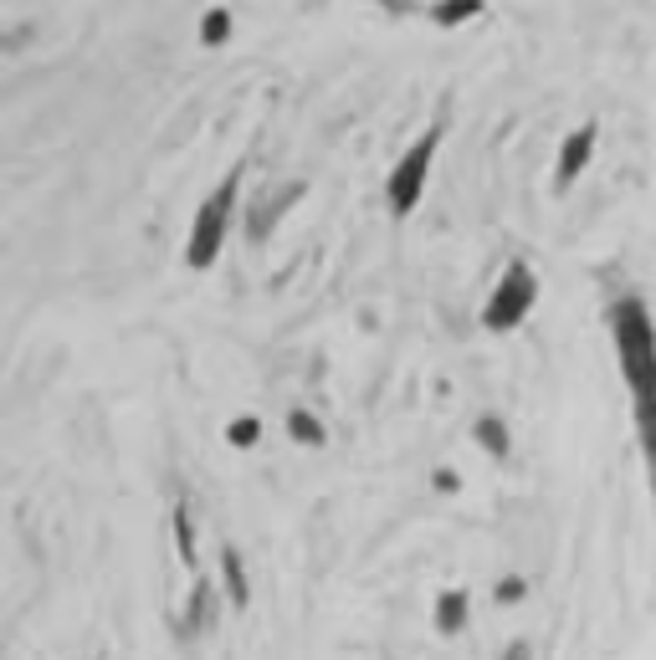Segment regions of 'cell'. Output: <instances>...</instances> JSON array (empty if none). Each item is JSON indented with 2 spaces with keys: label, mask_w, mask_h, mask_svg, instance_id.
Listing matches in <instances>:
<instances>
[{
  "label": "cell",
  "mask_w": 656,
  "mask_h": 660,
  "mask_svg": "<svg viewBox=\"0 0 656 660\" xmlns=\"http://www.w3.org/2000/svg\"><path fill=\"white\" fill-rule=\"evenodd\" d=\"M605 328L616 338L620 379H626V399H630V425H636V446L646 456V476H652V497H656V323L646 297H636V292L610 297Z\"/></svg>",
  "instance_id": "obj_1"
},
{
  "label": "cell",
  "mask_w": 656,
  "mask_h": 660,
  "mask_svg": "<svg viewBox=\"0 0 656 660\" xmlns=\"http://www.w3.org/2000/svg\"><path fill=\"white\" fill-rule=\"evenodd\" d=\"M242 174L246 164H236V170L221 180V185L211 190V195L201 200V211H195V225H190V241H185V262L195 266V272H205V266L221 256V241H226V225H231V211H236V190H242Z\"/></svg>",
  "instance_id": "obj_2"
},
{
  "label": "cell",
  "mask_w": 656,
  "mask_h": 660,
  "mask_svg": "<svg viewBox=\"0 0 656 660\" xmlns=\"http://www.w3.org/2000/svg\"><path fill=\"white\" fill-rule=\"evenodd\" d=\"M538 303V277L528 262H508L503 266V277H497L493 297H487L483 307V328L487 333H513L523 323V317L534 313Z\"/></svg>",
  "instance_id": "obj_3"
},
{
  "label": "cell",
  "mask_w": 656,
  "mask_h": 660,
  "mask_svg": "<svg viewBox=\"0 0 656 660\" xmlns=\"http://www.w3.org/2000/svg\"><path fill=\"white\" fill-rule=\"evenodd\" d=\"M442 123H431L421 139L401 154V164L390 170V185H385V200H390V215H411L421 205V190H426V174H431V159L442 149Z\"/></svg>",
  "instance_id": "obj_4"
},
{
  "label": "cell",
  "mask_w": 656,
  "mask_h": 660,
  "mask_svg": "<svg viewBox=\"0 0 656 660\" xmlns=\"http://www.w3.org/2000/svg\"><path fill=\"white\" fill-rule=\"evenodd\" d=\"M215 620H221V609H215V589L205 579L190 583V599H185V615H180V625H174V634L180 640H205V634L215 630Z\"/></svg>",
  "instance_id": "obj_5"
},
{
  "label": "cell",
  "mask_w": 656,
  "mask_h": 660,
  "mask_svg": "<svg viewBox=\"0 0 656 660\" xmlns=\"http://www.w3.org/2000/svg\"><path fill=\"white\" fill-rule=\"evenodd\" d=\"M589 154H595V123H579V129L564 139V149H559V164H554V190L575 185L579 170L589 164Z\"/></svg>",
  "instance_id": "obj_6"
},
{
  "label": "cell",
  "mask_w": 656,
  "mask_h": 660,
  "mask_svg": "<svg viewBox=\"0 0 656 660\" xmlns=\"http://www.w3.org/2000/svg\"><path fill=\"white\" fill-rule=\"evenodd\" d=\"M297 200H303V185H287V190H272L268 200H256L252 211H246V236L252 241H268L272 236V225L282 221V215L293 211Z\"/></svg>",
  "instance_id": "obj_7"
},
{
  "label": "cell",
  "mask_w": 656,
  "mask_h": 660,
  "mask_svg": "<svg viewBox=\"0 0 656 660\" xmlns=\"http://www.w3.org/2000/svg\"><path fill=\"white\" fill-rule=\"evenodd\" d=\"M221 583H226L231 609L252 605V579H246V563H242V554H236V542H221Z\"/></svg>",
  "instance_id": "obj_8"
},
{
  "label": "cell",
  "mask_w": 656,
  "mask_h": 660,
  "mask_svg": "<svg viewBox=\"0 0 656 660\" xmlns=\"http://www.w3.org/2000/svg\"><path fill=\"white\" fill-rule=\"evenodd\" d=\"M472 620V599L462 595V589H446V595H436V630L452 640V634H462Z\"/></svg>",
  "instance_id": "obj_9"
},
{
  "label": "cell",
  "mask_w": 656,
  "mask_h": 660,
  "mask_svg": "<svg viewBox=\"0 0 656 660\" xmlns=\"http://www.w3.org/2000/svg\"><path fill=\"white\" fill-rule=\"evenodd\" d=\"M472 436H477V446H483L493 461H508L513 440H508V425L497 420V415H477V420H472Z\"/></svg>",
  "instance_id": "obj_10"
},
{
  "label": "cell",
  "mask_w": 656,
  "mask_h": 660,
  "mask_svg": "<svg viewBox=\"0 0 656 660\" xmlns=\"http://www.w3.org/2000/svg\"><path fill=\"white\" fill-rule=\"evenodd\" d=\"M170 528H174V548H180V563L195 568V522H190V502H185V497L170 507Z\"/></svg>",
  "instance_id": "obj_11"
},
{
  "label": "cell",
  "mask_w": 656,
  "mask_h": 660,
  "mask_svg": "<svg viewBox=\"0 0 656 660\" xmlns=\"http://www.w3.org/2000/svg\"><path fill=\"white\" fill-rule=\"evenodd\" d=\"M477 11H483V0H436V6H431V21H436V27H462V21H472Z\"/></svg>",
  "instance_id": "obj_12"
},
{
  "label": "cell",
  "mask_w": 656,
  "mask_h": 660,
  "mask_svg": "<svg viewBox=\"0 0 656 660\" xmlns=\"http://www.w3.org/2000/svg\"><path fill=\"white\" fill-rule=\"evenodd\" d=\"M287 430H293L297 446H323V440H329V430L313 420L309 409H293V415H287Z\"/></svg>",
  "instance_id": "obj_13"
},
{
  "label": "cell",
  "mask_w": 656,
  "mask_h": 660,
  "mask_svg": "<svg viewBox=\"0 0 656 660\" xmlns=\"http://www.w3.org/2000/svg\"><path fill=\"white\" fill-rule=\"evenodd\" d=\"M226 440H231L236 450L256 446V440H262V420H256V415H236V420L226 425Z\"/></svg>",
  "instance_id": "obj_14"
},
{
  "label": "cell",
  "mask_w": 656,
  "mask_h": 660,
  "mask_svg": "<svg viewBox=\"0 0 656 660\" xmlns=\"http://www.w3.org/2000/svg\"><path fill=\"white\" fill-rule=\"evenodd\" d=\"M226 37H231V11H211L201 21V41H205V47H221Z\"/></svg>",
  "instance_id": "obj_15"
},
{
  "label": "cell",
  "mask_w": 656,
  "mask_h": 660,
  "mask_svg": "<svg viewBox=\"0 0 656 660\" xmlns=\"http://www.w3.org/2000/svg\"><path fill=\"white\" fill-rule=\"evenodd\" d=\"M523 595H528V583H523L518 573H513V579H503V583H497V605H518Z\"/></svg>",
  "instance_id": "obj_16"
},
{
  "label": "cell",
  "mask_w": 656,
  "mask_h": 660,
  "mask_svg": "<svg viewBox=\"0 0 656 660\" xmlns=\"http://www.w3.org/2000/svg\"><path fill=\"white\" fill-rule=\"evenodd\" d=\"M503 660H534V650H528V640H513V646L503 650Z\"/></svg>",
  "instance_id": "obj_17"
},
{
  "label": "cell",
  "mask_w": 656,
  "mask_h": 660,
  "mask_svg": "<svg viewBox=\"0 0 656 660\" xmlns=\"http://www.w3.org/2000/svg\"><path fill=\"white\" fill-rule=\"evenodd\" d=\"M431 481H436V491H456V471H436Z\"/></svg>",
  "instance_id": "obj_18"
}]
</instances>
